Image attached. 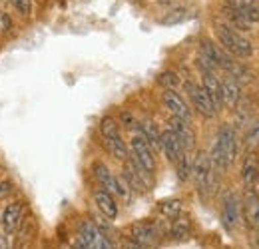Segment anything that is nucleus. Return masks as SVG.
<instances>
[{"mask_svg": "<svg viewBox=\"0 0 259 249\" xmlns=\"http://www.w3.org/2000/svg\"><path fill=\"white\" fill-rule=\"evenodd\" d=\"M12 28V20H10V16L4 12V10H0V32H8Z\"/></svg>", "mask_w": 259, "mask_h": 249, "instance_id": "obj_37", "label": "nucleus"}, {"mask_svg": "<svg viewBox=\"0 0 259 249\" xmlns=\"http://www.w3.org/2000/svg\"><path fill=\"white\" fill-rule=\"evenodd\" d=\"M158 84L162 86L163 90H178L182 86V80L174 70H165L158 76Z\"/></svg>", "mask_w": 259, "mask_h": 249, "instance_id": "obj_29", "label": "nucleus"}, {"mask_svg": "<svg viewBox=\"0 0 259 249\" xmlns=\"http://www.w3.org/2000/svg\"><path fill=\"white\" fill-rule=\"evenodd\" d=\"M237 12L251 24V22H259V4L255 0H249V2H243L239 6H235Z\"/></svg>", "mask_w": 259, "mask_h": 249, "instance_id": "obj_27", "label": "nucleus"}, {"mask_svg": "<svg viewBox=\"0 0 259 249\" xmlns=\"http://www.w3.org/2000/svg\"><path fill=\"white\" fill-rule=\"evenodd\" d=\"M78 239L88 249H114L112 239L104 233L92 219H82L78 225Z\"/></svg>", "mask_w": 259, "mask_h": 249, "instance_id": "obj_4", "label": "nucleus"}, {"mask_svg": "<svg viewBox=\"0 0 259 249\" xmlns=\"http://www.w3.org/2000/svg\"><path fill=\"white\" fill-rule=\"evenodd\" d=\"M167 128L178 136V140H180L182 146H184V152L190 154L195 148V132H194V128H192V124L171 116L169 122H167Z\"/></svg>", "mask_w": 259, "mask_h": 249, "instance_id": "obj_14", "label": "nucleus"}, {"mask_svg": "<svg viewBox=\"0 0 259 249\" xmlns=\"http://www.w3.org/2000/svg\"><path fill=\"white\" fill-rule=\"evenodd\" d=\"M160 225L154 223V221H136L132 223L128 229H126V237L136 241L138 245H142L144 249L152 247L158 243L160 239Z\"/></svg>", "mask_w": 259, "mask_h": 249, "instance_id": "obj_6", "label": "nucleus"}, {"mask_svg": "<svg viewBox=\"0 0 259 249\" xmlns=\"http://www.w3.org/2000/svg\"><path fill=\"white\" fill-rule=\"evenodd\" d=\"M122 176L126 178L128 186L132 187V191L136 193H146L152 187V176L134 159L132 156H128V159L124 161V172Z\"/></svg>", "mask_w": 259, "mask_h": 249, "instance_id": "obj_9", "label": "nucleus"}, {"mask_svg": "<svg viewBox=\"0 0 259 249\" xmlns=\"http://www.w3.org/2000/svg\"><path fill=\"white\" fill-rule=\"evenodd\" d=\"M224 14H226V18H227V26H231L233 30H237V32H247V30H251V24L237 12V8L235 6H231V4H227L226 8H224Z\"/></svg>", "mask_w": 259, "mask_h": 249, "instance_id": "obj_24", "label": "nucleus"}, {"mask_svg": "<svg viewBox=\"0 0 259 249\" xmlns=\"http://www.w3.org/2000/svg\"><path fill=\"white\" fill-rule=\"evenodd\" d=\"M114 249H144V247H142V245H138L136 241H132V239H128V237L124 235V237L114 245Z\"/></svg>", "mask_w": 259, "mask_h": 249, "instance_id": "obj_35", "label": "nucleus"}, {"mask_svg": "<svg viewBox=\"0 0 259 249\" xmlns=\"http://www.w3.org/2000/svg\"><path fill=\"white\" fill-rule=\"evenodd\" d=\"M130 156L134 157L150 176H154L156 172V154L150 148V144L144 140V136L140 134V130H136L130 138Z\"/></svg>", "mask_w": 259, "mask_h": 249, "instance_id": "obj_5", "label": "nucleus"}, {"mask_svg": "<svg viewBox=\"0 0 259 249\" xmlns=\"http://www.w3.org/2000/svg\"><path fill=\"white\" fill-rule=\"evenodd\" d=\"M184 18H186V8H174L160 20V24L162 26H174V24L184 22Z\"/></svg>", "mask_w": 259, "mask_h": 249, "instance_id": "obj_31", "label": "nucleus"}, {"mask_svg": "<svg viewBox=\"0 0 259 249\" xmlns=\"http://www.w3.org/2000/svg\"><path fill=\"white\" fill-rule=\"evenodd\" d=\"M255 184H257V186H259V174H257V182H255Z\"/></svg>", "mask_w": 259, "mask_h": 249, "instance_id": "obj_42", "label": "nucleus"}, {"mask_svg": "<svg viewBox=\"0 0 259 249\" xmlns=\"http://www.w3.org/2000/svg\"><path fill=\"white\" fill-rule=\"evenodd\" d=\"M14 189V184L10 180H0V199L8 197V193Z\"/></svg>", "mask_w": 259, "mask_h": 249, "instance_id": "obj_36", "label": "nucleus"}, {"mask_svg": "<svg viewBox=\"0 0 259 249\" xmlns=\"http://www.w3.org/2000/svg\"><path fill=\"white\" fill-rule=\"evenodd\" d=\"M176 174H178V180L180 182H188L190 176H192V159L190 154H184L176 161Z\"/></svg>", "mask_w": 259, "mask_h": 249, "instance_id": "obj_30", "label": "nucleus"}, {"mask_svg": "<svg viewBox=\"0 0 259 249\" xmlns=\"http://www.w3.org/2000/svg\"><path fill=\"white\" fill-rule=\"evenodd\" d=\"M213 32H215V38H218L220 46L226 50L227 54H231L233 58H249L253 54L251 42L241 32L233 30L231 26H227L226 22L215 20L213 22Z\"/></svg>", "mask_w": 259, "mask_h": 249, "instance_id": "obj_2", "label": "nucleus"}, {"mask_svg": "<svg viewBox=\"0 0 259 249\" xmlns=\"http://www.w3.org/2000/svg\"><path fill=\"white\" fill-rule=\"evenodd\" d=\"M72 249H88V247H86V245H84V243H82L80 239H76V243L72 245Z\"/></svg>", "mask_w": 259, "mask_h": 249, "instance_id": "obj_39", "label": "nucleus"}, {"mask_svg": "<svg viewBox=\"0 0 259 249\" xmlns=\"http://www.w3.org/2000/svg\"><path fill=\"white\" fill-rule=\"evenodd\" d=\"M184 86H186V90H188L190 102H192V106L195 108V112H199V114L205 116V118H213V116L218 114V110L213 108V104H211L207 92H205L199 84L188 80V82H184Z\"/></svg>", "mask_w": 259, "mask_h": 249, "instance_id": "obj_11", "label": "nucleus"}, {"mask_svg": "<svg viewBox=\"0 0 259 249\" xmlns=\"http://www.w3.org/2000/svg\"><path fill=\"white\" fill-rule=\"evenodd\" d=\"M158 2H160V4H163V6H165V4H169V2H174V0H158Z\"/></svg>", "mask_w": 259, "mask_h": 249, "instance_id": "obj_40", "label": "nucleus"}, {"mask_svg": "<svg viewBox=\"0 0 259 249\" xmlns=\"http://www.w3.org/2000/svg\"><path fill=\"white\" fill-rule=\"evenodd\" d=\"M92 176H94V180H96L98 187H102V189H106L108 193H112L114 197H116V176L110 172V168L106 165V163H102V161H94V165H92Z\"/></svg>", "mask_w": 259, "mask_h": 249, "instance_id": "obj_20", "label": "nucleus"}, {"mask_svg": "<svg viewBox=\"0 0 259 249\" xmlns=\"http://www.w3.org/2000/svg\"><path fill=\"white\" fill-rule=\"evenodd\" d=\"M104 142V146H106V150L112 154V156L116 157V159H122V161H126L130 156V148L128 144L124 142V138L122 136H112V138H104L102 140Z\"/></svg>", "mask_w": 259, "mask_h": 249, "instance_id": "obj_23", "label": "nucleus"}, {"mask_svg": "<svg viewBox=\"0 0 259 249\" xmlns=\"http://www.w3.org/2000/svg\"><path fill=\"white\" fill-rule=\"evenodd\" d=\"M222 98H224V106L227 108H235L241 100V84L231 76L226 74L222 80Z\"/></svg>", "mask_w": 259, "mask_h": 249, "instance_id": "obj_18", "label": "nucleus"}, {"mask_svg": "<svg viewBox=\"0 0 259 249\" xmlns=\"http://www.w3.org/2000/svg\"><path fill=\"white\" fill-rule=\"evenodd\" d=\"M138 130H140V134L144 136V140L150 144V148L154 150V154L156 152H160V144H162V130L158 128V124L154 122V120H150V118H144L140 126H138Z\"/></svg>", "mask_w": 259, "mask_h": 249, "instance_id": "obj_21", "label": "nucleus"}, {"mask_svg": "<svg viewBox=\"0 0 259 249\" xmlns=\"http://www.w3.org/2000/svg\"><path fill=\"white\" fill-rule=\"evenodd\" d=\"M201 88L207 92L211 104L215 110H222L224 108V98H222V82L220 78L215 76V72H205L201 74Z\"/></svg>", "mask_w": 259, "mask_h": 249, "instance_id": "obj_17", "label": "nucleus"}, {"mask_svg": "<svg viewBox=\"0 0 259 249\" xmlns=\"http://www.w3.org/2000/svg\"><path fill=\"white\" fill-rule=\"evenodd\" d=\"M0 249H12L10 247V241H8V235H0Z\"/></svg>", "mask_w": 259, "mask_h": 249, "instance_id": "obj_38", "label": "nucleus"}, {"mask_svg": "<svg viewBox=\"0 0 259 249\" xmlns=\"http://www.w3.org/2000/svg\"><path fill=\"white\" fill-rule=\"evenodd\" d=\"M243 142H245L247 152H255V148L259 146V118H255V120L249 122L247 130H245V138H243Z\"/></svg>", "mask_w": 259, "mask_h": 249, "instance_id": "obj_26", "label": "nucleus"}, {"mask_svg": "<svg viewBox=\"0 0 259 249\" xmlns=\"http://www.w3.org/2000/svg\"><path fill=\"white\" fill-rule=\"evenodd\" d=\"M100 136H102V140H104V138H112V136H120L118 120L112 118V116H104V118L100 120Z\"/></svg>", "mask_w": 259, "mask_h": 249, "instance_id": "obj_28", "label": "nucleus"}, {"mask_svg": "<svg viewBox=\"0 0 259 249\" xmlns=\"http://www.w3.org/2000/svg\"><path fill=\"white\" fill-rule=\"evenodd\" d=\"M120 122H122L124 128H128V130H132V132H136L138 126H140V122L136 120V116H134L132 112H128V110H124V112L120 114Z\"/></svg>", "mask_w": 259, "mask_h": 249, "instance_id": "obj_33", "label": "nucleus"}, {"mask_svg": "<svg viewBox=\"0 0 259 249\" xmlns=\"http://www.w3.org/2000/svg\"><path fill=\"white\" fill-rule=\"evenodd\" d=\"M192 178H194L195 189L199 191V195L205 197L209 193V189H213V186H215V172L211 168L207 152L199 150L194 159H192Z\"/></svg>", "mask_w": 259, "mask_h": 249, "instance_id": "obj_3", "label": "nucleus"}, {"mask_svg": "<svg viewBox=\"0 0 259 249\" xmlns=\"http://www.w3.org/2000/svg\"><path fill=\"white\" fill-rule=\"evenodd\" d=\"M243 221L241 216V197L233 191H226L222 199V225L226 231H235Z\"/></svg>", "mask_w": 259, "mask_h": 249, "instance_id": "obj_8", "label": "nucleus"}, {"mask_svg": "<svg viewBox=\"0 0 259 249\" xmlns=\"http://www.w3.org/2000/svg\"><path fill=\"white\" fill-rule=\"evenodd\" d=\"M24 218V201L22 199H14L10 201L2 214H0V227H2V233L4 235H12L16 233V229L20 227Z\"/></svg>", "mask_w": 259, "mask_h": 249, "instance_id": "obj_10", "label": "nucleus"}, {"mask_svg": "<svg viewBox=\"0 0 259 249\" xmlns=\"http://www.w3.org/2000/svg\"><path fill=\"white\" fill-rule=\"evenodd\" d=\"M182 212H184V203H182V199H178V197H171V199H163L158 203V214L162 216L163 219H176L178 216H182Z\"/></svg>", "mask_w": 259, "mask_h": 249, "instance_id": "obj_25", "label": "nucleus"}, {"mask_svg": "<svg viewBox=\"0 0 259 249\" xmlns=\"http://www.w3.org/2000/svg\"><path fill=\"white\" fill-rule=\"evenodd\" d=\"M237 132L229 124H224L218 130V136L211 144V150L207 152L211 168L215 174H226L233 165L235 156H237Z\"/></svg>", "mask_w": 259, "mask_h": 249, "instance_id": "obj_1", "label": "nucleus"}, {"mask_svg": "<svg viewBox=\"0 0 259 249\" xmlns=\"http://www.w3.org/2000/svg\"><path fill=\"white\" fill-rule=\"evenodd\" d=\"M162 102H163V106L171 112L174 118H180V120L192 124V108L188 106V102L176 92V90H163Z\"/></svg>", "mask_w": 259, "mask_h": 249, "instance_id": "obj_13", "label": "nucleus"}, {"mask_svg": "<svg viewBox=\"0 0 259 249\" xmlns=\"http://www.w3.org/2000/svg\"><path fill=\"white\" fill-rule=\"evenodd\" d=\"M92 199H94V203L98 205V210H100V214L104 218L110 219V221L118 219V201H116V197L112 193H108L102 187H96L92 191Z\"/></svg>", "mask_w": 259, "mask_h": 249, "instance_id": "obj_15", "label": "nucleus"}, {"mask_svg": "<svg viewBox=\"0 0 259 249\" xmlns=\"http://www.w3.org/2000/svg\"><path fill=\"white\" fill-rule=\"evenodd\" d=\"M12 4H14V8H16L20 14H24V16H28L30 10H32V2H30V0H12Z\"/></svg>", "mask_w": 259, "mask_h": 249, "instance_id": "obj_34", "label": "nucleus"}, {"mask_svg": "<svg viewBox=\"0 0 259 249\" xmlns=\"http://www.w3.org/2000/svg\"><path fill=\"white\" fill-rule=\"evenodd\" d=\"M116 195L118 197H122L126 203L132 201V195H134V191H132V187L128 186V182H126V178L124 176H116Z\"/></svg>", "mask_w": 259, "mask_h": 249, "instance_id": "obj_32", "label": "nucleus"}, {"mask_svg": "<svg viewBox=\"0 0 259 249\" xmlns=\"http://www.w3.org/2000/svg\"><path fill=\"white\" fill-rule=\"evenodd\" d=\"M160 150H162L163 156L167 157L171 163H176L184 154H188V152H184L182 142L178 140V136H176L169 128H165V130L162 132V144H160Z\"/></svg>", "mask_w": 259, "mask_h": 249, "instance_id": "obj_16", "label": "nucleus"}, {"mask_svg": "<svg viewBox=\"0 0 259 249\" xmlns=\"http://www.w3.org/2000/svg\"><path fill=\"white\" fill-rule=\"evenodd\" d=\"M259 174V157L255 152H247L241 163V180L245 189H253Z\"/></svg>", "mask_w": 259, "mask_h": 249, "instance_id": "obj_19", "label": "nucleus"}, {"mask_svg": "<svg viewBox=\"0 0 259 249\" xmlns=\"http://www.w3.org/2000/svg\"><path fill=\"white\" fill-rule=\"evenodd\" d=\"M199 54H201L203 58H207L209 62L218 68V70L231 72V70H233V66L237 64V58H233L231 54H227L220 44H215V42H213V40H209V38H203V40L199 42Z\"/></svg>", "mask_w": 259, "mask_h": 249, "instance_id": "obj_7", "label": "nucleus"}, {"mask_svg": "<svg viewBox=\"0 0 259 249\" xmlns=\"http://www.w3.org/2000/svg\"><path fill=\"white\" fill-rule=\"evenodd\" d=\"M60 249H72V247H68V245H62V247H60Z\"/></svg>", "mask_w": 259, "mask_h": 249, "instance_id": "obj_41", "label": "nucleus"}, {"mask_svg": "<svg viewBox=\"0 0 259 249\" xmlns=\"http://www.w3.org/2000/svg\"><path fill=\"white\" fill-rule=\"evenodd\" d=\"M241 216L247 223L249 231L259 233V193L253 189H245V195L241 197Z\"/></svg>", "mask_w": 259, "mask_h": 249, "instance_id": "obj_12", "label": "nucleus"}, {"mask_svg": "<svg viewBox=\"0 0 259 249\" xmlns=\"http://www.w3.org/2000/svg\"><path fill=\"white\" fill-rule=\"evenodd\" d=\"M169 237L174 241H186L192 237V219L188 216H178L176 219H171V225H169Z\"/></svg>", "mask_w": 259, "mask_h": 249, "instance_id": "obj_22", "label": "nucleus"}]
</instances>
